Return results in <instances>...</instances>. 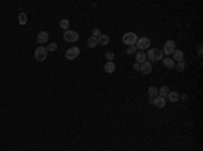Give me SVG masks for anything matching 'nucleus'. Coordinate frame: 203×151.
<instances>
[{
  "mask_svg": "<svg viewBox=\"0 0 203 151\" xmlns=\"http://www.w3.org/2000/svg\"><path fill=\"white\" fill-rule=\"evenodd\" d=\"M47 49L45 47V46H38L37 49H35V52H34V57H35V60L39 61V62H43V61L47 58Z\"/></svg>",
  "mask_w": 203,
  "mask_h": 151,
  "instance_id": "obj_1",
  "label": "nucleus"
},
{
  "mask_svg": "<svg viewBox=\"0 0 203 151\" xmlns=\"http://www.w3.org/2000/svg\"><path fill=\"white\" fill-rule=\"evenodd\" d=\"M146 57H149L150 61H160V60H163V50H161V49H157V47H153L146 53Z\"/></svg>",
  "mask_w": 203,
  "mask_h": 151,
  "instance_id": "obj_2",
  "label": "nucleus"
},
{
  "mask_svg": "<svg viewBox=\"0 0 203 151\" xmlns=\"http://www.w3.org/2000/svg\"><path fill=\"white\" fill-rule=\"evenodd\" d=\"M149 46H150V39L146 38V36H141V38H138L137 42H135V47H137V50H139V52H144V50L149 49Z\"/></svg>",
  "mask_w": 203,
  "mask_h": 151,
  "instance_id": "obj_3",
  "label": "nucleus"
},
{
  "mask_svg": "<svg viewBox=\"0 0 203 151\" xmlns=\"http://www.w3.org/2000/svg\"><path fill=\"white\" fill-rule=\"evenodd\" d=\"M79 38H80L79 33H76V31H73V30H66L64 33V39H65V42L74 43V42H77V41H79Z\"/></svg>",
  "mask_w": 203,
  "mask_h": 151,
  "instance_id": "obj_4",
  "label": "nucleus"
},
{
  "mask_svg": "<svg viewBox=\"0 0 203 151\" xmlns=\"http://www.w3.org/2000/svg\"><path fill=\"white\" fill-rule=\"evenodd\" d=\"M137 39H138V36H137V34H135V33H126L125 35L122 36L123 43H126L127 46H133V45H135Z\"/></svg>",
  "mask_w": 203,
  "mask_h": 151,
  "instance_id": "obj_5",
  "label": "nucleus"
},
{
  "mask_svg": "<svg viewBox=\"0 0 203 151\" xmlns=\"http://www.w3.org/2000/svg\"><path fill=\"white\" fill-rule=\"evenodd\" d=\"M79 55H80V49L76 47V46H73V47H71V49H68L66 53H65V58H66V60H69V61L76 60Z\"/></svg>",
  "mask_w": 203,
  "mask_h": 151,
  "instance_id": "obj_6",
  "label": "nucleus"
},
{
  "mask_svg": "<svg viewBox=\"0 0 203 151\" xmlns=\"http://www.w3.org/2000/svg\"><path fill=\"white\" fill-rule=\"evenodd\" d=\"M138 72H141L142 74L148 76L152 73V64L150 62H148V61H145V62H142V64H139V70Z\"/></svg>",
  "mask_w": 203,
  "mask_h": 151,
  "instance_id": "obj_7",
  "label": "nucleus"
},
{
  "mask_svg": "<svg viewBox=\"0 0 203 151\" xmlns=\"http://www.w3.org/2000/svg\"><path fill=\"white\" fill-rule=\"evenodd\" d=\"M173 50H175V42L173 41H166L163 47V53L166 55H171L173 53Z\"/></svg>",
  "mask_w": 203,
  "mask_h": 151,
  "instance_id": "obj_8",
  "label": "nucleus"
},
{
  "mask_svg": "<svg viewBox=\"0 0 203 151\" xmlns=\"http://www.w3.org/2000/svg\"><path fill=\"white\" fill-rule=\"evenodd\" d=\"M49 41V34L46 31H39L37 35V42L41 43V46H43V43H46Z\"/></svg>",
  "mask_w": 203,
  "mask_h": 151,
  "instance_id": "obj_9",
  "label": "nucleus"
},
{
  "mask_svg": "<svg viewBox=\"0 0 203 151\" xmlns=\"http://www.w3.org/2000/svg\"><path fill=\"white\" fill-rule=\"evenodd\" d=\"M165 99H164V97H161V96H157V97H154L153 99V105L154 107H157V108H164V107H165Z\"/></svg>",
  "mask_w": 203,
  "mask_h": 151,
  "instance_id": "obj_10",
  "label": "nucleus"
},
{
  "mask_svg": "<svg viewBox=\"0 0 203 151\" xmlns=\"http://www.w3.org/2000/svg\"><path fill=\"white\" fill-rule=\"evenodd\" d=\"M173 61H177V62H182L183 60H184V54H183L182 50H173Z\"/></svg>",
  "mask_w": 203,
  "mask_h": 151,
  "instance_id": "obj_11",
  "label": "nucleus"
},
{
  "mask_svg": "<svg viewBox=\"0 0 203 151\" xmlns=\"http://www.w3.org/2000/svg\"><path fill=\"white\" fill-rule=\"evenodd\" d=\"M135 60H137V64H142L146 61V53L144 52H137L135 53Z\"/></svg>",
  "mask_w": 203,
  "mask_h": 151,
  "instance_id": "obj_12",
  "label": "nucleus"
},
{
  "mask_svg": "<svg viewBox=\"0 0 203 151\" xmlns=\"http://www.w3.org/2000/svg\"><path fill=\"white\" fill-rule=\"evenodd\" d=\"M163 64H164V66L165 68H168V69H173L175 68V61L172 60V58H164L163 60Z\"/></svg>",
  "mask_w": 203,
  "mask_h": 151,
  "instance_id": "obj_13",
  "label": "nucleus"
},
{
  "mask_svg": "<svg viewBox=\"0 0 203 151\" xmlns=\"http://www.w3.org/2000/svg\"><path fill=\"white\" fill-rule=\"evenodd\" d=\"M108 42H110V38H108V35H104V34H100V36L98 38V43L99 45H108Z\"/></svg>",
  "mask_w": 203,
  "mask_h": 151,
  "instance_id": "obj_14",
  "label": "nucleus"
},
{
  "mask_svg": "<svg viewBox=\"0 0 203 151\" xmlns=\"http://www.w3.org/2000/svg\"><path fill=\"white\" fill-rule=\"evenodd\" d=\"M104 72L106 73H114L115 72V64H114V62L107 61V64L104 65Z\"/></svg>",
  "mask_w": 203,
  "mask_h": 151,
  "instance_id": "obj_15",
  "label": "nucleus"
},
{
  "mask_svg": "<svg viewBox=\"0 0 203 151\" xmlns=\"http://www.w3.org/2000/svg\"><path fill=\"white\" fill-rule=\"evenodd\" d=\"M166 97H168L169 101H172V103H176V101L180 100V94H179L177 92H169V94Z\"/></svg>",
  "mask_w": 203,
  "mask_h": 151,
  "instance_id": "obj_16",
  "label": "nucleus"
},
{
  "mask_svg": "<svg viewBox=\"0 0 203 151\" xmlns=\"http://www.w3.org/2000/svg\"><path fill=\"white\" fill-rule=\"evenodd\" d=\"M87 46L88 47H96L98 46V38H95V36H89L88 41H87Z\"/></svg>",
  "mask_w": 203,
  "mask_h": 151,
  "instance_id": "obj_17",
  "label": "nucleus"
},
{
  "mask_svg": "<svg viewBox=\"0 0 203 151\" xmlns=\"http://www.w3.org/2000/svg\"><path fill=\"white\" fill-rule=\"evenodd\" d=\"M169 92H171V91H169V86H166V85H164V86H161V89H160V91H158V94H160L161 97H164V99H165V97L169 94Z\"/></svg>",
  "mask_w": 203,
  "mask_h": 151,
  "instance_id": "obj_18",
  "label": "nucleus"
},
{
  "mask_svg": "<svg viewBox=\"0 0 203 151\" xmlns=\"http://www.w3.org/2000/svg\"><path fill=\"white\" fill-rule=\"evenodd\" d=\"M18 20H19V24H20V26H25V24H27V15H26L25 12H20V14H19Z\"/></svg>",
  "mask_w": 203,
  "mask_h": 151,
  "instance_id": "obj_19",
  "label": "nucleus"
},
{
  "mask_svg": "<svg viewBox=\"0 0 203 151\" xmlns=\"http://www.w3.org/2000/svg\"><path fill=\"white\" fill-rule=\"evenodd\" d=\"M148 93H149V96L150 97H157L158 96V89H157L156 86H149Z\"/></svg>",
  "mask_w": 203,
  "mask_h": 151,
  "instance_id": "obj_20",
  "label": "nucleus"
},
{
  "mask_svg": "<svg viewBox=\"0 0 203 151\" xmlns=\"http://www.w3.org/2000/svg\"><path fill=\"white\" fill-rule=\"evenodd\" d=\"M60 27H61L62 30L66 31L68 28H69V20H68V19H62V20H60Z\"/></svg>",
  "mask_w": 203,
  "mask_h": 151,
  "instance_id": "obj_21",
  "label": "nucleus"
},
{
  "mask_svg": "<svg viewBox=\"0 0 203 151\" xmlns=\"http://www.w3.org/2000/svg\"><path fill=\"white\" fill-rule=\"evenodd\" d=\"M175 68H176V70L177 72H184V69H185V62H177V64H175Z\"/></svg>",
  "mask_w": 203,
  "mask_h": 151,
  "instance_id": "obj_22",
  "label": "nucleus"
},
{
  "mask_svg": "<svg viewBox=\"0 0 203 151\" xmlns=\"http://www.w3.org/2000/svg\"><path fill=\"white\" fill-rule=\"evenodd\" d=\"M126 53L127 54H135V53H137V47H135V45H133V46H129V47H127V50H126Z\"/></svg>",
  "mask_w": 203,
  "mask_h": 151,
  "instance_id": "obj_23",
  "label": "nucleus"
},
{
  "mask_svg": "<svg viewBox=\"0 0 203 151\" xmlns=\"http://www.w3.org/2000/svg\"><path fill=\"white\" fill-rule=\"evenodd\" d=\"M47 52H55V50H57V43H49V45H47Z\"/></svg>",
  "mask_w": 203,
  "mask_h": 151,
  "instance_id": "obj_24",
  "label": "nucleus"
},
{
  "mask_svg": "<svg viewBox=\"0 0 203 151\" xmlns=\"http://www.w3.org/2000/svg\"><path fill=\"white\" fill-rule=\"evenodd\" d=\"M114 53H111V52H107L106 53V58H107V61H111V62H112V61H114Z\"/></svg>",
  "mask_w": 203,
  "mask_h": 151,
  "instance_id": "obj_25",
  "label": "nucleus"
},
{
  "mask_svg": "<svg viewBox=\"0 0 203 151\" xmlns=\"http://www.w3.org/2000/svg\"><path fill=\"white\" fill-rule=\"evenodd\" d=\"M92 36L99 38V36H100V30H99V28H93L92 30Z\"/></svg>",
  "mask_w": 203,
  "mask_h": 151,
  "instance_id": "obj_26",
  "label": "nucleus"
},
{
  "mask_svg": "<svg viewBox=\"0 0 203 151\" xmlns=\"http://www.w3.org/2000/svg\"><path fill=\"white\" fill-rule=\"evenodd\" d=\"M198 54H199V57H202V55H203V54H202V45H200L199 47H198Z\"/></svg>",
  "mask_w": 203,
  "mask_h": 151,
  "instance_id": "obj_27",
  "label": "nucleus"
},
{
  "mask_svg": "<svg viewBox=\"0 0 203 151\" xmlns=\"http://www.w3.org/2000/svg\"><path fill=\"white\" fill-rule=\"evenodd\" d=\"M133 68H134V70H137V72H138V70H139V64H134V66H133Z\"/></svg>",
  "mask_w": 203,
  "mask_h": 151,
  "instance_id": "obj_28",
  "label": "nucleus"
}]
</instances>
